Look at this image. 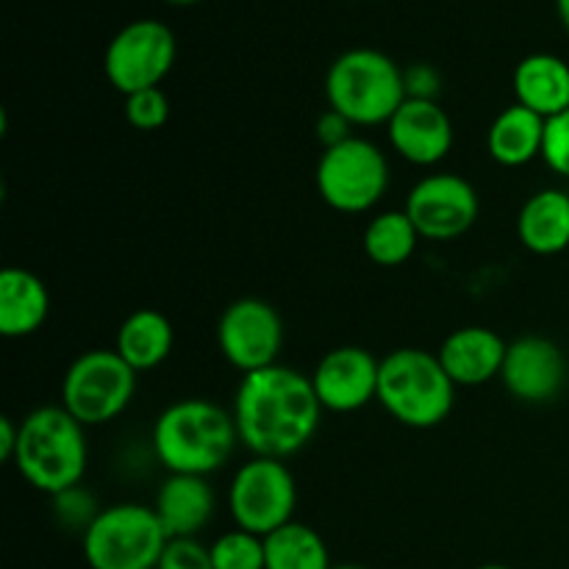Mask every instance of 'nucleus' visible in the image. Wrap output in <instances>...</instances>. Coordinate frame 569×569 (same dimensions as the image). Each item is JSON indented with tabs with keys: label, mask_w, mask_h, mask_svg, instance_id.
<instances>
[{
	"label": "nucleus",
	"mask_w": 569,
	"mask_h": 569,
	"mask_svg": "<svg viewBox=\"0 0 569 569\" xmlns=\"http://www.w3.org/2000/svg\"><path fill=\"white\" fill-rule=\"evenodd\" d=\"M239 442L253 456L292 459L309 448L322 420V406L311 376L272 365L239 381L231 406Z\"/></svg>",
	"instance_id": "f257e3e1"
},
{
	"label": "nucleus",
	"mask_w": 569,
	"mask_h": 569,
	"mask_svg": "<svg viewBox=\"0 0 569 569\" xmlns=\"http://www.w3.org/2000/svg\"><path fill=\"white\" fill-rule=\"evenodd\" d=\"M153 453L170 476H203L228 465L239 442L231 409L206 398H183L156 417Z\"/></svg>",
	"instance_id": "f03ea898"
},
{
	"label": "nucleus",
	"mask_w": 569,
	"mask_h": 569,
	"mask_svg": "<svg viewBox=\"0 0 569 569\" xmlns=\"http://www.w3.org/2000/svg\"><path fill=\"white\" fill-rule=\"evenodd\" d=\"M11 465L28 487L56 495L81 487L89 465L87 428L64 406H39L20 420V439Z\"/></svg>",
	"instance_id": "7ed1b4c3"
},
{
	"label": "nucleus",
	"mask_w": 569,
	"mask_h": 569,
	"mask_svg": "<svg viewBox=\"0 0 569 569\" xmlns=\"http://www.w3.org/2000/svg\"><path fill=\"white\" fill-rule=\"evenodd\" d=\"M456 389L431 350L398 348L381 359L378 403L400 426L415 431L442 426L456 406Z\"/></svg>",
	"instance_id": "20e7f679"
},
{
	"label": "nucleus",
	"mask_w": 569,
	"mask_h": 569,
	"mask_svg": "<svg viewBox=\"0 0 569 569\" xmlns=\"http://www.w3.org/2000/svg\"><path fill=\"white\" fill-rule=\"evenodd\" d=\"M326 100L356 128L387 126L406 103L403 67L376 48L345 50L326 72Z\"/></svg>",
	"instance_id": "39448f33"
},
{
	"label": "nucleus",
	"mask_w": 569,
	"mask_h": 569,
	"mask_svg": "<svg viewBox=\"0 0 569 569\" xmlns=\"http://www.w3.org/2000/svg\"><path fill=\"white\" fill-rule=\"evenodd\" d=\"M167 542L153 506L142 503L106 506L81 533L89 569H156Z\"/></svg>",
	"instance_id": "423d86ee"
},
{
	"label": "nucleus",
	"mask_w": 569,
	"mask_h": 569,
	"mask_svg": "<svg viewBox=\"0 0 569 569\" xmlns=\"http://www.w3.org/2000/svg\"><path fill=\"white\" fill-rule=\"evenodd\" d=\"M389 159L376 142L356 133L337 148L322 150L315 170L317 192L339 214H365L383 200L389 189Z\"/></svg>",
	"instance_id": "0eeeda50"
},
{
	"label": "nucleus",
	"mask_w": 569,
	"mask_h": 569,
	"mask_svg": "<svg viewBox=\"0 0 569 569\" xmlns=\"http://www.w3.org/2000/svg\"><path fill=\"white\" fill-rule=\"evenodd\" d=\"M137 370L117 350L94 348L72 359L61 378V406L83 428L114 422L137 395Z\"/></svg>",
	"instance_id": "6e6552de"
},
{
	"label": "nucleus",
	"mask_w": 569,
	"mask_h": 569,
	"mask_svg": "<svg viewBox=\"0 0 569 569\" xmlns=\"http://www.w3.org/2000/svg\"><path fill=\"white\" fill-rule=\"evenodd\" d=\"M298 509V483L287 461L253 456L244 461L228 487V511L233 526L256 537H270L272 531L295 520Z\"/></svg>",
	"instance_id": "1a4fd4ad"
},
{
	"label": "nucleus",
	"mask_w": 569,
	"mask_h": 569,
	"mask_svg": "<svg viewBox=\"0 0 569 569\" xmlns=\"http://www.w3.org/2000/svg\"><path fill=\"white\" fill-rule=\"evenodd\" d=\"M178 59V39L161 20H133L111 37L103 53V72L111 87L128 98L161 87Z\"/></svg>",
	"instance_id": "9d476101"
},
{
	"label": "nucleus",
	"mask_w": 569,
	"mask_h": 569,
	"mask_svg": "<svg viewBox=\"0 0 569 569\" xmlns=\"http://www.w3.org/2000/svg\"><path fill=\"white\" fill-rule=\"evenodd\" d=\"M217 348L242 376L278 365L283 350V320L261 298H239L226 306L217 322Z\"/></svg>",
	"instance_id": "9b49d317"
},
{
	"label": "nucleus",
	"mask_w": 569,
	"mask_h": 569,
	"mask_svg": "<svg viewBox=\"0 0 569 569\" xmlns=\"http://www.w3.org/2000/svg\"><path fill=\"white\" fill-rule=\"evenodd\" d=\"M403 211L422 239L453 242L478 222L481 198L467 178L456 172H431L411 187Z\"/></svg>",
	"instance_id": "f8f14e48"
},
{
	"label": "nucleus",
	"mask_w": 569,
	"mask_h": 569,
	"mask_svg": "<svg viewBox=\"0 0 569 569\" xmlns=\"http://www.w3.org/2000/svg\"><path fill=\"white\" fill-rule=\"evenodd\" d=\"M567 356L553 339L526 333L509 342L498 381L515 400L528 406L553 403L567 387Z\"/></svg>",
	"instance_id": "ddd939ff"
},
{
	"label": "nucleus",
	"mask_w": 569,
	"mask_h": 569,
	"mask_svg": "<svg viewBox=\"0 0 569 569\" xmlns=\"http://www.w3.org/2000/svg\"><path fill=\"white\" fill-rule=\"evenodd\" d=\"M378 376L381 359H376V353L359 345H342L317 361L311 387L320 398L322 411L350 415L378 400Z\"/></svg>",
	"instance_id": "4468645a"
},
{
	"label": "nucleus",
	"mask_w": 569,
	"mask_h": 569,
	"mask_svg": "<svg viewBox=\"0 0 569 569\" xmlns=\"http://www.w3.org/2000/svg\"><path fill=\"white\" fill-rule=\"evenodd\" d=\"M387 137L395 153L415 167H437L453 150V120L439 100H411L400 106L387 122Z\"/></svg>",
	"instance_id": "2eb2a0df"
},
{
	"label": "nucleus",
	"mask_w": 569,
	"mask_h": 569,
	"mask_svg": "<svg viewBox=\"0 0 569 569\" xmlns=\"http://www.w3.org/2000/svg\"><path fill=\"white\" fill-rule=\"evenodd\" d=\"M506 348L509 342L492 328L465 326L442 339L437 356L456 387L472 389L500 378Z\"/></svg>",
	"instance_id": "dca6fc26"
},
{
	"label": "nucleus",
	"mask_w": 569,
	"mask_h": 569,
	"mask_svg": "<svg viewBox=\"0 0 569 569\" xmlns=\"http://www.w3.org/2000/svg\"><path fill=\"white\" fill-rule=\"evenodd\" d=\"M217 509L214 489L203 476H170L159 487L153 511L170 539H198Z\"/></svg>",
	"instance_id": "f3484780"
},
{
	"label": "nucleus",
	"mask_w": 569,
	"mask_h": 569,
	"mask_svg": "<svg viewBox=\"0 0 569 569\" xmlns=\"http://www.w3.org/2000/svg\"><path fill=\"white\" fill-rule=\"evenodd\" d=\"M515 103L526 106L542 120L569 109V64L556 53H531L511 76Z\"/></svg>",
	"instance_id": "a211bd4d"
},
{
	"label": "nucleus",
	"mask_w": 569,
	"mask_h": 569,
	"mask_svg": "<svg viewBox=\"0 0 569 569\" xmlns=\"http://www.w3.org/2000/svg\"><path fill=\"white\" fill-rule=\"evenodd\" d=\"M50 292L42 278L22 267L0 272V333L6 339L33 337L48 322Z\"/></svg>",
	"instance_id": "6ab92c4d"
},
{
	"label": "nucleus",
	"mask_w": 569,
	"mask_h": 569,
	"mask_svg": "<svg viewBox=\"0 0 569 569\" xmlns=\"http://www.w3.org/2000/svg\"><path fill=\"white\" fill-rule=\"evenodd\" d=\"M517 237L522 248L537 256H559L569 248V192L539 189L517 214Z\"/></svg>",
	"instance_id": "aec40b11"
},
{
	"label": "nucleus",
	"mask_w": 569,
	"mask_h": 569,
	"mask_svg": "<svg viewBox=\"0 0 569 569\" xmlns=\"http://www.w3.org/2000/svg\"><path fill=\"white\" fill-rule=\"evenodd\" d=\"M545 122L548 120L533 114L526 106H506L487 131V150L495 164L517 170L531 164L533 159H542Z\"/></svg>",
	"instance_id": "412c9836"
},
{
	"label": "nucleus",
	"mask_w": 569,
	"mask_h": 569,
	"mask_svg": "<svg viewBox=\"0 0 569 569\" xmlns=\"http://www.w3.org/2000/svg\"><path fill=\"white\" fill-rule=\"evenodd\" d=\"M176 345L172 322L156 309H137L122 320L114 350L131 370L148 372L164 365Z\"/></svg>",
	"instance_id": "4be33fe9"
},
{
	"label": "nucleus",
	"mask_w": 569,
	"mask_h": 569,
	"mask_svg": "<svg viewBox=\"0 0 569 569\" xmlns=\"http://www.w3.org/2000/svg\"><path fill=\"white\" fill-rule=\"evenodd\" d=\"M420 239V231H417L415 222L403 209H389L378 211L367 222L361 244H365V253L372 264L395 270V267H403L417 253Z\"/></svg>",
	"instance_id": "5701e85b"
},
{
	"label": "nucleus",
	"mask_w": 569,
	"mask_h": 569,
	"mask_svg": "<svg viewBox=\"0 0 569 569\" xmlns=\"http://www.w3.org/2000/svg\"><path fill=\"white\" fill-rule=\"evenodd\" d=\"M267 569H333L328 545L306 522H287L264 537Z\"/></svg>",
	"instance_id": "b1692460"
},
{
	"label": "nucleus",
	"mask_w": 569,
	"mask_h": 569,
	"mask_svg": "<svg viewBox=\"0 0 569 569\" xmlns=\"http://www.w3.org/2000/svg\"><path fill=\"white\" fill-rule=\"evenodd\" d=\"M211 561H214V569H267L264 537L233 528L214 539Z\"/></svg>",
	"instance_id": "393cba45"
},
{
	"label": "nucleus",
	"mask_w": 569,
	"mask_h": 569,
	"mask_svg": "<svg viewBox=\"0 0 569 569\" xmlns=\"http://www.w3.org/2000/svg\"><path fill=\"white\" fill-rule=\"evenodd\" d=\"M122 114H126L128 126L137 131H159L170 120V100L161 92V87L142 89V92L128 94Z\"/></svg>",
	"instance_id": "a878e982"
},
{
	"label": "nucleus",
	"mask_w": 569,
	"mask_h": 569,
	"mask_svg": "<svg viewBox=\"0 0 569 569\" xmlns=\"http://www.w3.org/2000/svg\"><path fill=\"white\" fill-rule=\"evenodd\" d=\"M542 161L548 170L569 181V109L545 122Z\"/></svg>",
	"instance_id": "bb28decb"
},
{
	"label": "nucleus",
	"mask_w": 569,
	"mask_h": 569,
	"mask_svg": "<svg viewBox=\"0 0 569 569\" xmlns=\"http://www.w3.org/2000/svg\"><path fill=\"white\" fill-rule=\"evenodd\" d=\"M56 517H59L61 526L67 528H81V533L87 531L89 522L98 517V506H94V498L83 487H72L67 492L56 495L53 498Z\"/></svg>",
	"instance_id": "cd10ccee"
},
{
	"label": "nucleus",
	"mask_w": 569,
	"mask_h": 569,
	"mask_svg": "<svg viewBox=\"0 0 569 569\" xmlns=\"http://www.w3.org/2000/svg\"><path fill=\"white\" fill-rule=\"evenodd\" d=\"M156 569H214L211 548L200 539H170Z\"/></svg>",
	"instance_id": "c85d7f7f"
},
{
	"label": "nucleus",
	"mask_w": 569,
	"mask_h": 569,
	"mask_svg": "<svg viewBox=\"0 0 569 569\" xmlns=\"http://www.w3.org/2000/svg\"><path fill=\"white\" fill-rule=\"evenodd\" d=\"M406 98L411 100H439L442 94V76L431 64H411L403 70Z\"/></svg>",
	"instance_id": "c756f323"
},
{
	"label": "nucleus",
	"mask_w": 569,
	"mask_h": 569,
	"mask_svg": "<svg viewBox=\"0 0 569 569\" xmlns=\"http://www.w3.org/2000/svg\"><path fill=\"white\" fill-rule=\"evenodd\" d=\"M353 128H356L353 122H350L345 114H339L337 109H326L315 122V131H317V139H320L322 150L337 148V144L353 139L356 137Z\"/></svg>",
	"instance_id": "7c9ffc66"
},
{
	"label": "nucleus",
	"mask_w": 569,
	"mask_h": 569,
	"mask_svg": "<svg viewBox=\"0 0 569 569\" xmlns=\"http://www.w3.org/2000/svg\"><path fill=\"white\" fill-rule=\"evenodd\" d=\"M17 439H20V422H14L11 417H0V459H14Z\"/></svg>",
	"instance_id": "2f4dec72"
},
{
	"label": "nucleus",
	"mask_w": 569,
	"mask_h": 569,
	"mask_svg": "<svg viewBox=\"0 0 569 569\" xmlns=\"http://www.w3.org/2000/svg\"><path fill=\"white\" fill-rule=\"evenodd\" d=\"M556 11H559L561 26H565L569 31V0H556Z\"/></svg>",
	"instance_id": "473e14b6"
},
{
	"label": "nucleus",
	"mask_w": 569,
	"mask_h": 569,
	"mask_svg": "<svg viewBox=\"0 0 569 569\" xmlns=\"http://www.w3.org/2000/svg\"><path fill=\"white\" fill-rule=\"evenodd\" d=\"M167 3H172V6H192V3H198V0H167Z\"/></svg>",
	"instance_id": "72a5a7b5"
},
{
	"label": "nucleus",
	"mask_w": 569,
	"mask_h": 569,
	"mask_svg": "<svg viewBox=\"0 0 569 569\" xmlns=\"http://www.w3.org/2000/svg\"><path fill=\"white\" fill-rule=\"evenodd\" d=\"M476 569H511V567H506V565H481V567H476Z\"/></svg>",
	"instance_id": "f704fd0d"
},
{
	"label": "nucleus",
	"mask_w": 569,
	"mask_h": 569,
	"mask_svg": "<svg viewBox=\"0 0 569 569\" xmlns=\"http://www.w3.org/2000/svg\"><path fill=\"white\" fill-rule=\"evenodd\" d=\"M333 569H367V567H361V565H337Z\"/></svg>",
	"instance_id": "c9c22d12"
}]
</instances>
